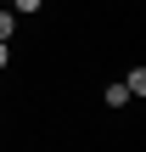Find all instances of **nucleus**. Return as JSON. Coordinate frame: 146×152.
Segmentation results:
<instances>
[{
	"label": "nucleus",
	"mask_w": 146,
	"mask_h": 152,
	"mask_svg": "<svg viewBox=\"0 0 146 152\" xmlns=\"http://www.w3.org/2000/svg\"><path fill=\"white\" fill-rule=\"evenodd\" d=\"M6 62H11V45H6V39H0V68H6Z\"/></svg>",
	"instance_id": "39448f33"
},
{
	"label": "nucleus",
	"mask_w": 146,
	"mask_h": 152,
	"mask_svg": "<svg viewBox=\"0 0 146 152\" xmlns=\"http://www.w3.org/2000/svg\"><path fill=\"white\" fill-rule=\"evenodd\" d=\"M11 34H17V11H11V6H0V39H11Z\"/></svg>",
	"instance_id": "7ed1b4c3"
},
{
	"label": "nucleus",
	"mask_w": 146,
	"mask_h": 152,
	"mask_svg": "<svg viewBox=\"0 0 146 152\" xmlns=\"http://www.w3.org/2000/svg\"><path fill=\"white\" fill-rule=\"evenodd\" d=\"M124 90H129V102H141V96H146V68H141V62L129 68V79H124Z\"/></svg>",
	"instance_id": "f257e3e1"
},
{
	"label": "nucleus",
	"mask_w": 146,
	"mask_h": 152,
	"mask_svg": "<svg viewBox=\"0 0 146 152\" xmlns=\"http://www.w3.org/2000/svg\"><path fill=\"white\" fill-rule=\"evenodd\" d=\"M39 6H45V0H11V11H17V17H34Z\"/></svg>",
	"instance_id": "20e7f679"
},
{
	"label": "nucleus",
	"mask_w": 146,
	"mask_h": 152,
	"mask_svg": "<svg viewBox=\"0 0 146 152\" xmlns=\"http://www.w3.org/2000/svg\"><path fill=\"white\" fill-rule=\"evenodd\" d=\"M101 102H107V107H129V90H124V79H118V85H107V96H101Z\"/></svg>",
	"instance_id": "f03ea898"
}]
</instances>
